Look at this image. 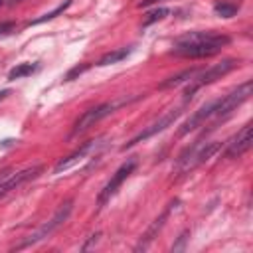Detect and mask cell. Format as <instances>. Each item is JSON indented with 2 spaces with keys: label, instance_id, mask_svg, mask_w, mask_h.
Here are the masks:
<instances>
[{
  "label": "cell",
  "instance_id": "8",
  "mask_svg": "<svg viewBox=\"0 0 253 253\" xmlns=\"http://www.w3.org/2000/svg\"><path fill=\"white\" fill-rule=\"evenodd\" d=\"M182 115V109H172V111H168L166 115H162L158 121H154L152 125H148L144 130H140L136 136H132L125 146H123V150H126V148H132L134 144H138V142H142V140H146V138H150V136H154V134H158V132H162L164 128H168L178 117Z\"/></svg>",
  "mask_w": 253,
  "mask_h": 253
},
{
  "label": "cell",
  "instance_id": "12",
  "mask_svg": "<svg viewBox=\"0 0 253 253\" xmlns=\"http://www.w3.org/2000/svg\"><path fill=\"white\" fill-rule=\"evenodd\" d=\"M215 103L217 101H210V103H206L204 107H200L184 125H182V128H180V134H188L190 130H194V128H198L204 121H208V119H211L213 117V111H215Z\"/></svg>",
  "mask_w": 253,
  "mask_h": 253
},
{
  "label": "cell",
  "instance_id": "18",
  "mask_svg": "<svg viewBox=\"0 0 253 253\" xmlns=\"http://www.w3.org/2000/svg\"><path fill=\"white\" fill-rule=\"evenodd\" d=\"M71 2L73 0H65V2H61L55 10H51V12H47V14H43L42 18H38V20H32V22H28V26H36V24H42V22H47V20H53L57 14H61V12H65L69 6H71Z\"/></svg>",
  "mask_w": 253,
  "mask_h": 253
},
{
  "label": "cell",
  "instance_id": "4",
  "mask_svg": "<svg viewBox=\"0 0 253 253\" xmlns=\"http://www.w3.org/2000/svg\"><path fill=\"white\" fill-rule=\"evenodd\" d=\"M71 210H73V200H67V202H63L59 208H57V211L53 213V217L47 221V223H43L36 233H32L26 241H22L20 245H16L14 249H26V247H30V245H34V243H38V241H42V239H45L47 235H51L57 227H61L63 225V221L69 217V213H71Z\"/></svg>",
  "mask_w": 253,
  "mask_h": 253
},
{
  "label": "cell",
  "instance_id": "21",
  "mask_svg": "<svg viewBox=\"0 0 253 253\" xmlns=\"http://www.w3.org/2000/svg\"><path fill=\"white\" fill-rule=\"evenodd\" d=\"M87 67H89L87 63H83V65H77V67H73V69H71V71H69V73L65 75V79H63V81H71V79H73L75 75H81V73H83V71H85Z\"/></svg>",
  "mask_w": 253,
  "mask_h": 253
},
{
  "label": "cell",
  "instance_id": "20",
  "mask_svg": "<svg viewBox=\"0 0 253 253\" xmlns=\"http://www.w3.org/2000/svg\"><path fill=\"white\" fill-rule=\"evenodd\" d=\"M188 237H190V231H184V233L178 237V243H174V245H172V253L182 251V249H184V245H186V241H188Z\"/></svg>",
  "mask_w": 253,
  "mask_h": 253
},
{
  "label": "cell",
  "instance_id": "24",
  "mask_svg": "<svg viewBox=\"0 0 253 253\" xmlns=\"http://www.w3.org/2000/svg\"><path fill=\"white\" fill-rule=\"evenodd\" d=\"M8 95H10V89H2V91H0V101H4Z\"/></svg>",
  "mask_w": 253,
  "mask_h": 253
},
{
  "label": "cell",
  "instance_id": "27",
  "mask_svg": "<svg viewBox=\"0 0 253 253\" xmlns=\"http://www.w3.org/2000/svg\"><path fill=\"white\" fill-rule=\"evenodd\" d=\"M2 4H4V0H0V6H2Z\"/></svg>",
  "mask_w": 253,
  "mask_h": 253
},
{
  "label": "cell",
  "instance_id": "10",
  "mask_svg": "<svg viewBox=\"0 0 253 253\" xmlns=\"http://www.w3.org/2000/svg\"><path fill=\"white\" fill-rule=\"evenodd\" d=\"M251 148V123H245L241 126V130L227 142L223 156L225 158H239L243 152H247Z\"/></svg>",
  "mask_w": 253,
  "mask_h": 253
},
{
  "label": "cell",
  "instance_id": "17",
  "mask_svg": "<svg viewBox=\"0 0 253 253\" xmlns=\"http://www.w3.org/2000/svg\"><path fill=\"white\" fill-rule=\"evenodd\" d=\"M36 67H38V65H34V63H20V65H16V67L8 73V79H10V81H16V79H20V77L32 75V73L36 71Z\"/></svg>",
  "mask_w": 253,
  "mask_h": 253
},
{
  "label": "cell",
  "instance_id": "3",
  "mask_svg": "<svg viewBox=\"0 0 253 253\" xmlns=\"http://www.w3.org/2000/svg\"><path fill=\"white\" fill-rule=\"evenodd\" d=\"M221 148V142H206L202 144L200 140L194 142L192 146H188L176 160V172H188L192 168H196L198 164L206 162L210 156H213L217 150Z\"/></svg>",
  "mask_w": 253,
  "mask_h": 253
},
{
  "label": "cell",
  "instance_id": "7",
  "mask_svg": "<svg viewBox=\"0 0 253 253\" xmlns=\"http://www.w3.org/2000/svg\"><path fill=\"white\" fill-rule=\"evenodd\" d=\"M113 109H115V105L113 103H103V105H97V107H93V109H87L77 121H75V125H73V128H71V138L73 136H79V134H83L85 130H89L95 123H99L103 117H107V115H111L113 113Z\"/></svg>",
  "mask_w": 253,
  "mask_h": 253
},
{
  "label": "cell",
  "instance_id": "14",
  "mask_svg": "<svg viewBox=\"0 0 253 253\" xmlns=\"http://www.w3.org/2000/svg\"><path fill=\"white\" fill-rule=\"evenodd\" d=\"M198 71H200L198 67H190V69H184L182 73H178V75H172L170 79L162 81V83H160V89H170V87H176V85H180V83H184V81L192 79V77H194Z\"/></svg>",
  "mask_w": 253,
  "mask_h": 253
},
{
  "label": "cell",
  "instance_id": "5",
  "mask_svg": "<svg viewBox=\"0 0 253 253\" xmlns=\"http://www.w3.org/2000/svg\"><path fill=\"white\" fill-rule=\"evenodd\" d=\"M249 95H251V81H245L237 89H233L231 93H227L223 99H217L213 117L215 119H225L231 111H235L241 103H245L249 99Z\"/></svg>",
  "mask_w": 253,
  "mask_h": 253
},
{
  "label": "cell",
  "instance_id": "6",
  "mask_svg": "<svg viewBox=\"0 0 253 253\" xmlns=\"http://www.w3.org/2000/svg\"><path fill=\"white\" fill-rule=\"evenodd\" d=\"M42 170H43L42 164L32 166V168H26V170H20V172H14V174H10L8 170H4V172L0 174V198L6 196V194H10L12 190L20 188L22 184H26V182L38 178Z\"/></svg>",
  "mask_w": 253,
  "mask_h": 253
},
{
  "label": "cell",
  "instance_id": "23",
  "mask_svg": "<svg viewBox=\"0 0 253 253\" xmlns=\"http://www.w3.org/2000/svg\"><path fill=\"white\" fill-rule=\"evenodd\" d=\"M97 237H99V233H95V235H91V239H89V241H87V243L83 245V251H87V249H89V247H91L93 243H97Z\"/></svg>",
  "mask_w": 253,
  "mask_h": 253
},
{
  "label": "cell",
  "instance_id": "26",
  "mask_svg": "<svg viewBox=\"0 0 253 253\" xmlns=\"http://www.w3.org/2000/svg\"><path fill=\"white\" fill-rule=\"evenodd\" d=\"M18 2H22V0H10L8 4H18Z\"/></svg>",
  "mask_w": 253,
  "mask_h": 253
},
{
  "label": "cell",
  "instance_id": "15",
  "mask_svg": "<svg viewBox=\"0 0 253 253\" xmlns=\"http://www.w3.org/2000/svg\"><path fill=\"white\" fill-rule=\"evenodd\" d=\"M130 55V47H121V49H115V51H109V53H105L99 61H97V65H111V63H119V61H123L125 57H128Z\"/></svg>",
  "mask_w": 253,
  "mask_h": 253
},
{
  "label": "cell",
  "instance_id": "1",
  "mask_svg": "<svg viewBox=\"0 0 253 253\" xmlns=\"http://www.w3.org/2000/svg\"><path fill=\"white\" fill-rule=\"evenodd\" d=\"M231 42L229 36L225 34H215V32H190L180 36L174 42L172 53L178 57H190V59H200V57H210L221 51Z\"/></svg>",
  "mask_w": 253,
  "mask_h": 253
},
{
  "label": "cell",
  "instance_id": "2",
  "mask_svg": "<svg viewBox=\"0 0 253 253\" xmlns=\"http://www.w3.org/2000/svg\"><path fill=\"white\" fill-rule=\"evenodd\" d=\"M237 65H239V59H231V57H229V59H223L221 63H215V65L208 67V69H200V71L190 79V85H188L186 91H184V99H186V101L192 99L196 91H200L202 87H206V85H210V83L221 79L223 75H227V73H229L231 69H235Z\"/></svg>",
  "mask_w": 253,
  "mask_h": 253
},
{
  "label": "cell",
  "instance_id": "19",
  "mask_svg": "<svg viewBox=\"0 0 253 253\" xmlns=\"http://www.w3.org/2000/svg\"><path fill=\"white\" fill-rule=\"evenodd\" d=\"M170 14V10L168 8H158V10H152L150 14H146V18H144V22H142V26L146 28V26H150V24H154L156 20H162V18H166Z\"/></svg>",
  "mask_w": 253,
  "mask_h": 253
},
{
  "label": "cell",
  "instance_id": "22",
  "mask_svg": "<svg viewBox=\"0 0 253 253\" xmlns=\"http://www.w3.org/2000/svg\"><path fill=\"white\" fill-rule=\"evenodd\" d=\"M14 28H16V24H14V22H0V36L10 34Z\"/></svg>",
  "mask_w": 253,
  "mask_h": 253
},
{
  "label": "cell",
  "instance_id": "16",
  "mask_svg": "<svg viewBox=\"0 0 253 253\" xmlns=\"http://www.w3.org/2000/svg\"><path fill=\"white\" fill-rule=\"evenodd\" d=\"M239 6L237 4H231V2H215L213 4V12L221 18H233L237 14Z\"/></svg>",
  "mask_w": 253,
  "mask_h": 253
},
{
  "label": "cell",
  "instance_id": "9",
  "mask_svg": "<svg viewBox=\"0 0 253 253\" xmlns=\"http://www.w3.org/2000/svg\"><path fill=\"white\" fill-rule=\"evenodd\" d=\"M134 166H136V158H128L125 164H121V168L113 174V178H111V180L107 182V186L101 190V194H99V198H97V204H99V206H105V202H109V200L117 194V190L123 186V182L132 174Z\"/></svg>",
  "mask_w": 253,
  "mask_h": 253
},
{
  "label": "cell",
  "instance_id": "13",
  "mask_svg": "<svg viewBox=\"0 0 253 253\" xmlns=\"http://www.w3.org/2000/svg\"><path fill=\"white\" fill-rule=\"evenodd\" d=\"M91 148H95V140H89V142H85L81 148H77V150H75V152H71L69 156L61 158V160L55 164V168H53V174H59L61 170H67V168H71L73 164L81 162V160L87 156V152H89Z\"/></svg>",
  "mask_w": 253,
  "mask_h": 253
},
{
  "label": "cell",
  "instance_id": "11",
  "mask_svg": "<svg viewBox=\"0 0 253 253\" xmlns=\"http://www.w3.org/2000/svg\"><path fill=\"white\" fill-rule=\"evenodd\" d=\"M176 204H178V200L170 202V204L166 206V210H164V211H162V213H160V215H158V217H156V219L150 223V227H148V229H146V231L140 235V241L136 243L134 251H144V249H148V245L154 241V237L158 235V231L164 227V221L168 219V215H170V211L176 208Z\"/></svg>",
  "mask_w": 253,
  "mask_h": 253
},
{
  "label": "cell",
  "instance_id": "25",
  "mask_svg": "<svg viewBox=\"0 0 253 253\" xmlns=\"http://www.w3.org/2000/svg\"><path fill=\"white\" fill-rule=\"evenodd\" d=\"M154 2H158V0H142L138 6H140V8H142V6H150V4H154Z\"/></svg>",
  "mask_w": 253,
  "mask_h": 253
}]
</instances>
